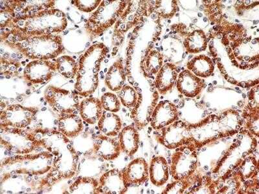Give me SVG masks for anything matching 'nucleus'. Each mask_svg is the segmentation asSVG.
Wrapping results in <instances>:
<instances>
[{"label": "nucleus", "instance_id": "obj_1", "mask_svg": "<svg viewBox=\"0 0 259 194\" xmlns=\"http://www.w3.org/2000/svg\"><path fill=\"white\" fill-rule=\"evenodd\" d=\"M1 40L28 59L49 61L64 52L61 36H27L15 29L1 28Z\"/></svg>", "mask_w": 259, "mask_h": 194}, {"label": "nucleus", "instance_id": "obj_2", "mask_svg": "<svg viewBox=\"0 0 259 194\" xmlns=\"http://www.w3.org/2000/svg\"><path fill=\"white\" fill-rule=\"evenodd\" d=\"M108 52V48L103 43H97L90 46L80 57L75 84L79 95L88 97L96 91L101 63Z\"/></svg>", "mask_w": 259, "mask_h": 194}, {"label": "nucleus", "instance_id": "obj_3", "mask_svg": "<svg viewBox=\"0 0 259 194\" xmlns=\"http://www.w3.org/2000/svg\"><path fill=\"white\" fill-rule=\"evenodd\" d=\"M53 163L54 156L50 152L16 155L2 159V181L16 175L24 174L32 177L48 174Z\"/></svg>", "mask_w": 259, "mask_h": 194}, {"label": "nucleus", "instance_id": "obj_4", "mask_svg": "<svg viewBox=\"0 0 259 194\" xmlns=\"http://www.w3.org/2000/svg\"><path fill=\"white\" fill-rule=\"evenodd\" d=\"M68 20L63 11L53 8L41 11L33 18L11 21L7 28L15 29L27 36L50 35L63 32Z\"/></svg>", "mask_w": 259, "mask_h": 194}, {"label": "nucleus", "instance_id": "obj_5", "mask_svg": "<svg viewBox=\"0 0 259 194\" xmlns=\"http://www.w3.org/2000/svg\"><path fill=\"white\" fill-rule=\"evenodd\" d=\"M130 1L103 0L89 19L85 20L84 29L90 39L103 35L121 17Z\"/></svg>", "mask_w": 259, "mask_h": 194}, {"label": "nucleus", "instance_id": "obj_6", "mask_svg": "<svg viewBox=\"0 0 259 194\" xmlns=\"http://www.w3.org/2000/svg\"><path fill=\"white\" fill-rule=\"evenodd\" d=\"M157 1H130L125 11L115 23L113 43L121 45L124 34L143 20V16H149L156 11Z\"/></svg>", "mask_w": 259, "mask_h": 194}, {"label": "nucleus", "instance_id": "obj_7", "mask_svg": "<svg viewBox=\"0 0 259 194\" xmlns=\"http://www.w3.org/2000/svg\"><path fill=\"white\" fill-rule=\"evenodd\" d=\"M193 143L176 149L170 163V174L176 181L191 179L197 169L198 157Z\"/></svg>", "mask_w": 259, "mask_h": 194}, {"label": "nucleus", "instance_id": "obj_8", "mask_svg": "<svg viewBox=\"0 0 259 194\" xmlns=\"http://www.w3.org/2000/svg\"><path fill=\"white\" fill-rule=\"evenodd\" d=\"M55 5V2L51 0H1L0 13L10 14L13 20H27L41 11L53 9Z\"/></svg>", "mask_w": 259, "mask_h": 194}, {"label": "nucleus", "instance_id": "obj_9", "mask_svg": "<svg viewBox=\"0 0 259 194\" xmlns=\"http://www.w3.org/2000/svg\"><path fill=\"white\" fill-rule=\"evenodd\" d=\"M45 99L50 107L60 115L74 114L79 109V99L77 94L54 85L46 87Z\"/></svg>", "mask_w": 259, "mask_h": 194}, {"label": "nucleus", "instance_id": "obj_10", "mask_svg": "<svg viewBox=\"0 0 259 194\" xmlns=\"http://www.w3.org/2000/svg\"><path fill=\"white\" fill-rule=\"evenodd\" d=\"M78 162V155L74 149L54 157V163L46 175V183L52 185L55 182L74 176L77 172Z\"/></svg>", "mask_w": 259, "mask_h": 194}, {"label": "nucleus", "instance_id": "obj_11", "mask_svg": "<svg viewBox=\"0 0 259 194\" xmlns=\"http://www.w3.org/2000/svg\"><path fill=\"white\" fill-rule=\"evenodd\" d=\"M157 139L168 149H176L192 142L191 127L182 121H175L165 128L155 131Z\"/></svg>", "mask_w": 259, "mask_h": 194}, {"label": "nucleus", "instance_id": "obj_12", "mask_svg": "<svg viewBox=\"0 0 259 194\" xmlns=\"http://www.w3.org/2000/svg\"><path fill=\"white\" fill-rule=\"evenodd\" d=\"M38 112L36 108L25 107L20 105H9L0 113L1 128H27Z\"/></svg>", "mask_w": 259, "mask_h": 194}, {"label": "nucleus", "instance_id": "obj_13", "mask_svg": "<svg viewBox=\"0 0 259 194\" xmlns=\"http://www.w3.org/2000/svg\"><path fill=\"white\" fill-rule=\"evenodd\" d=\"M56 71L55 62L36 60L25 66L23 76L31 84H44L52 79Z\"/></svg>", "mask_w": 259, "mask_h": 194}, {"label": "nucleus", "instance_id": "obj_14", "mask_svg": "<svg viewBox=\"0 0 259 194\" xmlns=\"http://www.w3.org/2000/svg\"><path fill=\"white\" fill-rule=\"evenodd\" d=\"M124 179L123 172L112 169L105 173L99 179V192L105 194H122L128 188Z\"/></svg>", "mask_w": 259, "mask_h": 194}, {"label": "nucleus", "instance_id": "obj_15", "mask_svg": "<svg viewBox=\"0 0 259 194\" xmlns=\"http://www.w3.org/2000/svg\"><path fill=\"white\" fill-rule=\"evenodd\" d=\"M178 106L168 101H161L156 106L150 119L152 128L159 130L178 119Z\"/></svg>", "mask_w": 259, "mask_h": 194}, {"label": "nucleus", "instance_id": "obj_16", "mask_svg": "<svg viewBox=\"0 0 259 194\" xmlns=\"http://www.w3.org/2000/svg\"><path fill=\"white\" fill-rule=\"evenodd\" d=\"M177 85L180 93L188 98L198 96L205 87V80L196 77L188 69L183 71L178 75Z\"/></svg>", "mask_w": 259, "mask_h": 194}, {"label": "nucleus", "instance_id": "obj_17", "mask_svg": "<svg viewBox=\"0 0 259 194\" xmlns=\"http://www.w3.org/2000/svg\"><path fill=\"white\" fill-rule=\"evenodd\" d=\"M128 186H140L149 177V166L145 159L137 158L128 164L122 171Z\"/></svg>", "mask_w": 259, "mask_h": 194}, {"label": "nucleus", "instance_id": "obj_18", "mask_svg": "<svg viewBox=\"0 0 259 194\" xmlns=\"http://www.w3.org/2000/svg\"><path fill=\"white\" fill-rule=\"evenodd\" d=\"M95 153L105 161H113L120 156L121 152L119 139L115 137L99 135L94 143Z\"/></svg>", "mask_w": 259, "mask_h": 194}, {"label": "nucleus", "instance_id": "obj_19", "mask_svg": "<svg viewBox=\"0 0 259 194\" xmlns=\"http://www.w3.org/2000/svg\"><path fill=\"white\" fill-rule=\"evenodd\" d=\"M177 67L175 64H164L157 73L154 85L159 93L165 94L177 84L178 77Z\"/></svg>", "mask_w": 259, "mask_h": 194}, {"label": "nucleus", "instance_id": "obj_20", "mask_svg": "<svg viewBox=\"0 0 259 194\" xmlns=\"http://www.w3.org/2000/svg\"><path fill=\"white\" fill-rule=\"evenodd\" d=\"M79 112L81 119L94 125L98 122L103 113L101 101L97 98H87L81 102Z\"/></svg>", "mask_w": 259, "mask_h": 194}, {"label": "nucleus", "instance_id": "obj_21", "mask_svg": "<svg viewBox=\"0 0 259 194\" xmlns=\"http://www.w3.org/2000/svg\"><path fill=\"white\" fill-rule=\"evenodd\" d=\"M150 181L157 187L163 186L169 178V170L167 161L162 156L155 157L149 166Z\"/></svg>", "mask_w": 259, "mask_h": 194}, {"label": "nucleus", "instance_id": "obj_22", "mask_svg": "<svg viewBox=\"0 0 259 194\" xmlns=\"http://www.w3.org/2000/svg\"><path fill=\"white\" fill-rule=\"evenodd\" d=\"M58 128L67 137L73 138L80 135L84 125L82 119L77 115L61 114L58 122Z\"/></svg>", "mask_w": 259, "mask_h": 194}, {"label": "nucleus", "instance_id": "obj_23", "mask_svg": "<svg viewBox=\"0 0 259 194\" xmlns=\"http://www.w3.org/2000/svg\"><path fill=\"white\" fill-rule=\"evenodd\" d=\"M121 152L128 156H133L140 147V135L135 127L128 126L122 129L119 135Z\"/></svg>", "mask_w": 259, "mask_h": 194}, {"label": "nucleus", "instance_id": "obj_24", "mask_svg": "<svg viewBox=\"0 0 259 194\" xmlns=\"http://www.w3.org/2000/svg\"><path fill=\"white\" fill-rule=\"evenodd\" d=\"M122 61L114 62L106 73L105 84L111 91L118 92L125 85L126 72Z\"/></svg>", "mask_w": 259, "mask_h": 194}, {"label": "nucleus", "instance_id": "obj_25", "mask_svg": "<svg viewBox=\"0 0 259 194\" xmlns=\"http://www.w3.org/2000/svg\"><path fill=\"white\" fill-rule=\"evenodd\" d=\"M163 55L160 52L152 50V47L149 48L141 62V68L145 77L150 78L156 74L157 75L163 66Z\"/></svg>", "mask_w": 259, "mask_h": 194}, {"label": "nucleus", "instance_id": "obj_26", "mask_svg": "<svg viewBox=\"0 0 259 194\" xmlns=\"http://www.w3.org/2000/svg\"><path fill=\"white\" fill-rule=\"evenodd\" d=\"M99 130L108 137H116L122 128L121 120L115 113L104 111L98 122Z\"/></svg>", "mask_w": 259, "mask_h": 194}, {"label": "nucleus", "instance_id": "obj_27", "mask_svg": "<svg viewBox=\"0 0 259 194\" xmlns=\"http://www.w3.org/2000/svg\"><path fill=\"white\" fill-rule=\"evenodd\" d=\"M187 69L199 78H207L212 75L214 70L212 60L205 55H199L189 61Z\"/></svg>", "mask_w": 259, "mask_h": 194}, {"label": "nucleus", "instance_id": "obj_28", "mask_svg": "<svg viewBox=\"0 0 259 194\" xmlns=\"http://www.w3.org/2000/svg\"><path fill=\"white\" fill-rule=\"evenodd\" d=\"M184 39V46L187 53H199L204 52L207 45V37L202 30H195L190 33L186 34Z\"/></svg>", "mask_w": 259, "mask_h": 194}, {"label": "nucleus", "instance_id": "obj_29", "mask_svg": "<svg viewBox=\"0 0 259 194\" xmlns=\"http://www.w3.org/2000/svg\"><path fill=\"white\" fill-rule=\"evenodd\" d=\"M57 71L66 79H73L77 77L78 64L73 57L64 55L57 58L56 61Z\"/></svg>", "mask_w": 259, "mask_h": 194}, {"label": "nucleus", "instance_id": "obj_30", "mask_svg": "<svg viewBox=\"0 0 259 194\" xmlns=\"http://www.w3.org/2000/svg\"><path fill=\"white\" fill-rule=\"evenodd\" d=\"M99 181L94 177H79L69 186L71 193L96 194L99 192Z\"/></svg>", "mask_w": 259, "mask_h": 194}, {"label": "nucleus", "instance_id": "obj_31", "mask_svg": "<svg viewBox=\"0 0 259 194\" xmlns=\"http://www.w3.org/2000/svg\"><path fill=\"white\" fill-rule=\"evenodd\" d=\"M118 97L122 105L128 109H133L136 107L139 101L142 94L138 92V88L128 85H124L123 87L117 92Z\"/></svg>", "mask_w": 259, "mask_h": 194}, {"label": "nucleus", "instance_id": "obj_32", "mask_svg": "<svg viewBox=\"0 0 259 194\" xmlns=\"http://www.w3.org/2000/svg\"><path fill=\"white\" fill-rule=\"evenodd\" d=\"M239 167V173L245 180L255 179L258 177V158L255 157H247L240 162Z\"/></svg>", "mask_w": 259, "mask_h": 194}, {"label": "nucleus", "instance_id": "obj_33", "mask_svg": "<svg viewBox=\"0 0 259 194\" xmlns=\"http://www.w3.org/2000/svg\"><path fill=\"white\" fill-rule=\"evenodd\" d=\"M101 103L103 109L106 112L117 113L121 109V101H119V97L110 92L102 95Z\"/></svg>", "mask_w": 259, "mask_h": 194}, {"label": "nucleus", "instance_id": "obj_34", "mask_svg": "<svg viewBox=\"0 0 259 194\" xmlns=\"http://www.w3.org/2000/svg\"><path fill=\"white\" fill-rule=\"evenodd\" d=\"M20 65L21 64L18 61L5 59L2 57L1 66H0L1 75H6L7 78L16 77L18 75V70L20 68Z\"/></svg>", "mask_w": 259, "mask_h": 194}, {"label": "nucleus", "instance_id": "obj_35", "mask_svg": "<svg viewBox=\"0 0 259 194\" xmlns=\"http://www.w3.org/2000/svg\"><path fill=\"white\" fill-rule=\"evenodd\" d=\"M101 2V0H77L75 6L82 12L91 13L98 8Z\"/></svg>", "mask_w": 259, "mask_h": 194}, {"label": "nucleus", "instance_id": "obj_36", "mask_svg": "<svg viewBox=\"0 0 259 194\" xmlns=\"http://www.w3.org/2000/svg\"><path fill=\"white\" fill-rule=\"evenodd\" d=\"M189 180L186 181H177L172 184H169L166 188V193H182L185 191L186 187L188 186Z\"/></svg>", "mask_w": 259, "mask_h": 194}, {"label": "nucleus", "instance_id": "obj_37", "mask_svg": "<svg viewBox=\"0 0 259 194\" xmlns=\"http://www.w3.org/2000/svg\"><path fill=\"white\" fill-rule=\"evenodd\" d=\"M199 10H200V11H205V7H204V6H203V4L201 5V6H200V8H199Z\"/></svg>", "mask_w": 259, "mask_h": 194}, {"label": "nucleus", "instance_id": "obj_38", "mask_svg": "<svg viewBox=\"0 0 259 194\" xmlns=\"http://www.w3.org/2000/svg\"><path fill=\"white\" fill-rule=\"evenodd\" d=\"M113 53H112V55H113V56H114V55H116V53L117 52V47H114L113 48Z\"/></svg>", "mask_w": 259, "mask_h": 194}, {"label": "nucleus", "instance_id": "obj_39", "mask_svg": "<svg viewBox=\"0 0 259 194\" xmlns=\"http://www.w3.org/2000/svg\"><path fill=\"white\" fill-rule=\"evenodd\" d=\"M223 35H222V34H217L216 36H217V38L219 39V40H220V39L223 38Z\"/></svg>", "mask_w": 259, "mask_h": 194}, {"label": "nucleus", "instance_id": "obj_40", "mask_svg": "<svg viewBox=\"0 0 259 194\" xmlns=\"http://www.w3.org/2000/svg\"><path fill=\"white\" fill-rule=\"evenodd\" d=\"M198 22L197 18H193V24H195Z\"/></svg>", "mask_w": 259, "mask_h": 194}, {"label": "nucleus", "instance_id": "obj_41", "mask_svg": "<svg viewBox=\"0 0 259 194\" xmlns=\"http://www.w3.org/2000/svg\"><path fill=\"white\" fill-rule=\"evenodd\" d=\"M207 21H208L207 18H203V22H207Z\"/></svg>", "mask_w": 259, "mask_h": 194}, {"label": "nucleus", "instance_id": "obj_42", "mask_svg": "<svg viewBox=\"0 0 259 194\" xmlns=\"http://www.w3.org/2000/svg\"><path fill=\"white\" fill-rule=\"evenodd\" d=\"M198 16H199V17L201 18V17H202L203 15L202 13H198Z\"/></svg>", "mask_w": 259, "mask_h": 194}, {"label": "nucleus", "instance_id": "obj_43", "mask_svg": "<svg viewBox=\"0 0 259 194\" xmlns=\"http://www.w3.org/2000/svg\"><path fill=\"white\" fill-rule=\"evenodd\" d=\"M242 96H243V98H244V99L246 98V95L245 94H242Z\"/></svg>", "mask_w": 259, "mask_h": 194}, {"label": "nucleus", "instance_id": "obj_44", "mask_svg": "<svg viewBox=\"0 0 259 194\" xmlns=\"http://www.w3.org/2000/svg\"><path fill=\"white\" fill-rule=\"evenodd\" d=\"M168 35H169V34H166V36H164V38H167L168 37Z\"/></svg>", "mask_w": 259, "mask_h": 194}, {"label": "nucleus", "instance_id": "obj_45", "mask_svg": "<svg viewBox=\"0 0 259 194\" xmlns=\"http://www.w3.org/2000/svg\"><path fill=\"white\" fill-rule=\"evenodd\" d=\"M176 16H177V17H178V16H179V14L177 13V15H176Z\"/></svg>", "mask_w": 259, "mask_h": 194}, {"label": "nucleus", "instance_id": "obj_46", "mask_svg": "<svg viewBox=\"0 0 259 194\" xmlns=\"http://www.w3.org/2000/svg\"><path fill=\"white\" fill-rule=\"evenodd\" d=\"M214 84H217V81H214Z\"/></svg>", "mask_w": 259, "mask_h": 194}, {"label": "nucleus", "instance_id": "obj_47", "mask_svg": "<svg viewBox=\"0 0 259 194\" xmlns=\"http://www.w3.org/2000/svg\"><path fill=\"white\" fill-rule=\"evenodd\" d=\"M168 31H169V29H166V32H168Z\"/></svg>", "mask_w": 259, "mask_h": 194}]
</instances>
